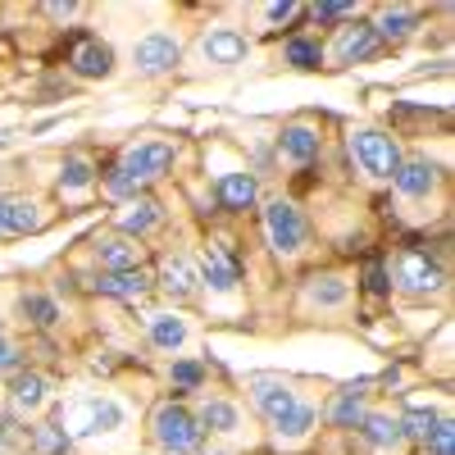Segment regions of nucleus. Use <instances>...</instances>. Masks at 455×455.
Returning <instances> with one entry per match:
<instances>
[{"mask_svg": "<svg viewBox=\"0 0 455 455\" xmlns=\"http://www.w3.org/2000/svg\"><path fill=\"white\" fill-rule=\"evenodd\" d=\"M46 14L51 19H73V14H78V5H46Z\"/></svg>", "mask_w": 455, "mask_h": 455, "instance_id": "42", "label": "nucleus"}, {"mask_svg": "<svg viewBox=\"0 0 455 455\" xmlns=\"http://www.w3.org/2000/svg\"><path fill=\"white\" fill-rule=\"evenodd\" d=\"M32 442L42 455H68V433L60 424H42V428H32Z\"/></svg>", "mask_w": 455, "mask_h": 455, "instance_id": "31", "label": "nucleus"}, {"mask_svg": "<svg viewBox=\"0 0 455 455\" xmlns=\"http://www.w3.org/2000/svg\"><path fill=\"white\" fill-rule=\"evenodd\" d=\"M156 223H160V205H156V201H132V205H128V214L119 219L124 237H141V233H150Z\"/></svg>", "mask_w": 455, "mask_h": 455, "instance_id": "22", "label": "nucleus"}, {"mask_svg": "<svg viewBox=\"0 0 455 455\" xmlns=\"http://www.w3.org/2000/svg\"><path fill=\"white\" fill-rule=\"evenodd\" d=\"M201 424H205L210 433H237V428H242V414H237V405H228V401H205Z\"/></svg>", "mask_w": 455, "mask_h": 455, "instance_id": "26", "label": "nucleus"}, {"mask_svg": "<svg viewBox=\"0 0 455 455\" xmlns=\"http://www.w3.org/2000/svg\"><path fill=\"white\" fill-rule=\"evenodd\" d=\"M28 446V433L14 428V424H0V455H19Z\"/></svg>", "mask_w": 455, "mask_h": 455, "instance_id": "36", "label": "nucleus"}, {"mask_svg": "<svg viewBox=\"0 0 455 455\" xmlns=\"http://www.w3.org/2000/svg\"><path fill=\"white\" fill-rule=\"evenodd\" d=\"M319 146H323V137L315 128H306V124L283 128V137H278V150H283L287 160H296V164H310L319 156Z\"/></svg>", "mask_w": 455, "mask_h": 455, "instance_id": "13", "label": "nucleus"}, {"mask_svg": "<svg viewBox=\"0 0 455 455\" xmlns=\"http://www.w3.org/2000/svg\"><path fill=\"white\" fill-rule=\"evenodd\" d=\"M378 46V36H373V28L369 23H351V28H341V36H337V64H355V60H364L369 51Z\"/></svg>", "mask_w": 455, "mask_h": 455, "instance_id": "17", "label": "nucleus"}, {"mask_svg": "<svg viewBox=\"0 0 455 455\" xmlns=\"http://www.w3.org/2000/svg\"><path fill=\"white\" fill-rule=\"evenodd\" d=\"M283 60H287V64H296V68H319L323 46H319V42H310V36H291L287 51H283Z\"/></svg>", "mask_w": 455, "mask_h": 455, "instance_id": "27", "label": "nucleus"}, {"mask_svg": "<svg viewBox=\"0 0 455 455\" xmlns=\"http://www.w3.org/2000/svg\"><path fill=\"white\" fill-rule=\"evenodd\" d=\"M214 196H219L223 210H251L255 196H259V187H255L251 173H223V178L214 182Z\"/></svg>", "mask_w": 455, "mask_h": 455, "instance_id": "12", "label": "nucleus"}, {"mask_svg": "<svg viewBox=\"0 0 455 455\" xmlns=\"http://www.w3.org/2000/svg\"><path fill=\"white\" fill-rule=\"evenodd\" d=\"M396 424H401V437H419V442H424V437L437 428V414H433V410H410L405 419H396Z\"/></svg>", "mask_w": 455, "mask_h": 455, "instance_id": "33", "label": "nucleus"}, {"mask_svg": "<svg viewBox=\"0 0 455 455\" xmlns=\"http://www.w3.org/2000/svg\"><path fill=\"white\" fill-rule=\"evenodd\" d=\"M351 156H355V164H360L369 178H396V169H401L396 141H392L387 132H373V128H364V132L351 137Z\"/></svg>", "mask_w": 455, "mask_h": 455, "instance_id": "2", "label": "nucleus"}, {"mask_svg": "<svg viewBox=\"0 0 455 455\" xmlns=\"http://www.w3.org/2000/svg\"><path fill=\"white\" fill-rule=\"evenodd\" d=\"M105 192H109V196H137V192H141V182H132L119 164H114V169L105 173Z\"/></svg>", "mask_w": 455, "mask_h": 455, "instance_id": "34", "label": "nucleus"}, {"mask_svg": "<svg viewBox=\"0 0 455 455\" xmlns=\"http://www.w3.org/2000/svg\"><path fill=\"white\" fill-rule=\"evenodd\" d=\"M173 156H178V150H173L169 141H137V146H128V150H124L119 169H124L132 182H156V178H164V173H169Z\"/></svg>", "mask_w": 455, "mask_h": 455, "instance_id": "5", "label": "nucleus"}, {"mask_svg": "<svg viewBox=\"0 0 455 455\" xmlns=\"http://www.w3.org/2000/svg\"><path fill=\"white\" fill-rule=\"evenodd\" d=\"M351 296V287L341 283V278H315V287H310V306H323V310H332V306H341V300Z\"/></svg>", "mask_w": 455, "mask_h": 455, "instance_id": "28", "label": "nucleus"}, {"mask_svg": "<svg viewBox=\"0 0 455 455\" xmlns=\"http://www.w3.org/2000/svg\"><path fill=\"white\" fill-rule=\"evenodd\" d=\"M60 428L68 437H96V433H114L124 428V405L109 401V396H83V401H68L60 410Z\"/></svg>", "mask_w": 455, "mask_h": 455, "instance_id": "1", "label": "nucleus"}, {"mask_svg": "<svg viewBox=\"0 0 455 455\" xmlns=\"http://www.w3.org/2000/svg\"><path fill=\"white\" fill-rule=\"evenodd\" d=\"M201 378H205V369H201V364H192V360L173 364V383H178V387H201Z\"/></svg>", "mask_w": 455, "mask_h": 455, "instance_id": "37", "label": "nucleus"}, {"mask_svg": "<svg viewBox=\"0 0 455 455\" xmlns=\"http://www.w3.org/2000/svg\"><path fill=\"white\" fill-rule=\"evenodd\" d=\"M92 164L87 160H68L64 164V178H60V192H87V187H92Z\"/></svg>", "mask_w": 455, "mask_h": 455, "instance_id": "32", "label": "nucleus"}, {"mask_svg": "<svg viewBox=\"0 0 455 455\" xmlns=\"http://www.w3.org/2000/svg\"><path fill=\"white\" fill-rule=\"evenodd\" d=\"M96 259L105 264L109 274H119V269H137V259H141V246L132 242V237H105V242H96Z\"/></svg>", "mask_w": 455, "mask_h": 455, "instance_id": "15", "label": "nucleus"}, {"mask_svg": "<svg viewBox=\"0 0 455 455\" xmlns=\"http://www.w3.org/2000/svg\"><path fill=\"white\" fill-rule=\"evenodd\" d=\"M10 401H14V410H42V405H46V378H42V373H23V378H14Z\"/></svg>", "mask_w": 455, "mask_h": 455, "instance_id": "21", "label": "nucleus"}, {"mask_svg": "<svg viewBox=\"0 0 455 455\" xmlns=\"http://www.w3.org/2000/svg\"><path fill=\"white\" fill-rule=\"evenodd\" d=\"M315 424H319V410H315L310 401H296V410L283 414V419L274 424V433H278L283 442H300V437H310Z\"/></svg>", "mask_w": 455, "mask_h": 455, "instance_id": "19", "label": "nucleus"}, {"mask_svg": "<svg viewBox=\"0 0 455 455\" xmlns=\"http://www.w3.org/2000/svg\"><path fill=\"white\" fill-rule=\"evenodd\" d=\"M178 42L169 32H146L141 42H137V51H132V64H137V73H146V78H160V73H169L173 64H178Z\"/></svg>", "mask_w": 455, "mask_h": 455, "instance_id": "7", "label": "nucleus"}, {"mask_svg": "<svg viewBox=\"0 0 455 455\" xmlns=\"http://www.w3.org/2000/svg\"><path fill=\"white\" fill-rule=\"evenodd\" d=\"M68 68L78 73V78H109L114 73V51L105 42H96V36H83L78 51L68 55Z\"/></svg>", "mask_w": 455, "mask_h": 455, "instance_id": "10", "label": "nucleus"}, {"mask_svg": "<svg viewBox=\"0 0 455 455\" xmlns=\"http://www.w3.org/2000/svg\"><path fill=\"white\" fill-rule=\"evenodd\" d=\"M414 23H419V19H414V10H383V19L369 23V28H373V36H405Z\"/></svg>", "mask_w": 455, "mask_h": 455, "instance_id": "30", "label": "nucleus"}, {"mask_svg": "<svg viewBox=\"0 0 455 455\" xmlns=\"http://www.w3.org/2000/svg\"><path fill=\"white\" fill-rule=\"evenodd\" d=\"M96 291H105V296H119V300H141V296L150 291V278H146V269L137 264V269L105 274V278L96 283Z\"/></svg>", "mask_w": 455, "mask_h": 455, "instance_id": "14", "label": "nucleus"}, {"mask_svg": "<svg viewBox=\"0 0 455 455\" xmlns=\"http://www.w3.org/2000/svg\"><path fill=\"white\" fill-rule=\"evenodd\" d=\"M156 437L169 455H192L201 446V428L182 405H160L156 410Z\"/></svg>", "mask_w": 455, "mask_h": 455, "instance_id": "4", "label": "nucleus"}, {"mask_svg": "<svg viewBox=\"0 0 455 455\" xmlns=\"http://www.w3.org/2000/svg\"><path fill=\"white\" fill-rule=\"evenodd\" d=\"M364 287L373 291V296H383L392 283H387V274H383V264H369V274H364Z\"/></svg>", "mask_w": 455, "mask_h": 455, "instance_id": "38", "label": "nucleus"}, {"mask_svg": "<svg viewBox=\"0 0 455 455\" xmlns=\"http://www.w3.org/2000/svg\"><path fill=\"white\" fill-rule=\"evenodd\" d=\"M396 187H401V196H410V201H424V196H433V187H437V169L433 164H401L396 169Z\"/></svg>", "mask_w": 455, "mask_h": 455, "instance_id": "18", "label": "nucleus"}, {"mask_svg": "<svg viewBox=\"0 0 455 455\" xmlns=\"http://www.w3.org/2000/svg\"><path fill=\"white\" fill-rule=\"evenodd\" d=\"M14 364H19V351L10 347L5 337H0V369H14Z\"/></svg>", "mask_w": 455, "mask_h": 455, "instance_id": "41", "label": "nucleus"}, {"mask_svg": "<svg viewBox=\"0 0 455 455\" xmlns=\"http://www.w3.org/2000/svg\"><path fill=\"white\" fill-rule=\"evenodd\" d=\"M19 310L36 323V328H51V323H60V306H55V300L51 296H23L19 300Z\"/></svg>", "mask_w": 455, "mask_h": 455, "instance_id": "29", "label": "nucleus"}, {"mask_svg": "<svg viewBox=\"0 0 455 455\" xmlns=\"http://www.w3.org/2000/svg\"><path fill=\"white\" fill-rule=\"evenodd\" d=\"M160 287L173 296V300H187L196 291V269H192V259L187 255H169L164 259V269H160Z\"/></svg>", "mask_w": 455, "mask_h": 455, "instance_id": "16", "label": "nucleus"}, {"mask_svg": "<svg viewBox=\"0 0 455 455\" xmlns=\"http://www.w3.org/2000/svg\"><path fill=\"white\" fill-rule=\"evenodd\" d=\"M150 341H156L160 351H178L187 341V323L178 315H156V319H150Z\"/></svg>", "mask_w": 455, "mask_h": 455, "instance_id": "23", "label": "nucleus"}, {"mask_svg": "<svg viewBox=\"0 0 455 455\" xmlns=\"http://www.w3.org/2000/svg\"><path fill=\"white\" fill-rule=\"evenodd\" d=\"M392 278L414 291V296H428V291H442V269H437V259H428L424 251H401L396 264H392Z\"/></svg>", "mask_w": 455, "mask_h": 455, "instance_id": "6", "label": "nucleus"}, {"mask_svg": "<svg viewBox=\"0 0 455 455\" xmlns=\"http://www.w3.org/2000/svg\"><path fill=\"white\" fill-rule=\"evenodd\" d=\"M246 51H251V42L237 32V28H214V32H205L201 36V55L210 60V64H219V68H228V64H242L246 60Z\"/></svg>", "mask_w": 455, "mask_h": 455, "instance_id": "9", "label": "nucleus"}, {"mask_svg": "<svg viewBox=\"0 0 455 455\" xmlns=\"http://www.w3.org/2000/svg\"><path fill=\"white\" fill-rule=\"evenodd\" d=\"M451 437H455V433H451V424H446V419H437V428L424 437L428 455H451Z\"/></svg>", "mask_w": 455, "mask_h": 455, "instance_id": "35", "label": "nucleus"}, {"mask_svg": "<svg viewBox=\"0 0 455 455\" xmlns=\"http://www.w3.org/2000/svg\"><path fill=\"white\" fill-rule=\"evenodd\" d=\"M296 14H300V5H269V10H264V19H269V23H287Z\"/></svg>", "mask_w": 455, "mask_h": 455, "instance_id": "40", "label": "nucleus"}, {"mask_svg": "<svg viewBox=\"0 0 455 455\" xmlns=\"http://www.w3.org/2000/svg\"><path fill=\"white\" fill-rule=\"evenodd\" d=\"M201 264H205V283H210L214 291H233V287H237V278H242L237 255L228 251L223 242H210V246H205V255H201Z\"/></svg>", "mask_w": 455, "mask_h": 455, "instance_id": "11", "label": "nucleus"}, {"mask_svg": "<svg viewBox=\"0 0 455 455\" xmlns=\"http://www.w3.org/2000/svg\"><path fill=\"white\" fill-rule=\"evenodd\" d=\"M264 233H269V246L278 255H296L300 246H306L310 228H306V219H300V210L291 201H274L269 210H264Z\"/></svg>", "mask_w": 455, "mask_h": 455, "instance_id": "3", "label": "nucleus"}, {"mask_svg": "<svg viewBox=\"0 0 455 455\" xmlns=\"http://www.w3.org/2000/svg\"><path fill=\"white\" fill-rule=\"evenodd\" d=\"M0 237H10L5 233V196H0Z\"/></svg>", "mask_w": 455, "mask_h": 455, "instance_id": "43", "label": "nucleus"}, {"mask_svg": "<svg viewBox=\"0 0 455 455\" xmlns=\"http://www.w3.org/2000/svg\"><path fill=\"white\" fill-rule=\"evenodd\" d=\"M328 419H332L337 428H355V424L364 419V383L341 392V396L332 401V410H328Z\"/></svg>", "mask_w": 455, "mask_h": 455, "instance_id": "20", "label": "nucleus"}, {"mask_svg": "<svg viewBox=\"0 0 455 455\" xmlns=\"http://www.w3.org/2000/svg\"><path fill=\"white\" fill-rule=\"evenodd\" d=\"M36 228H42L36 205L19 201V196H5V233H36Z\"/></svg>", "mask_w": 455, "mask_h": 455, "instance_id": "24", "label": "nucleus"}, {"mask_svg": "<svg viewBox=\"0 0 455 455\" xmlns=\"http://www.w3.org/2000/svg\"><path fill=\"white\" fill-rule=\"evenodd\" d=\"M251 401H255V410L264 414L269 424H278L283 414H291L296 410V392L283 383V378H251Z\"/></svg>", "mask_w": 455, "mask_h": 455, "instance_id": "8", "label": "nucleus"}, {"mask_svg": "<svg viewBox=\"0 0 455 455\" xmlns=\"http://www.w3.org/2000/svg\"><path fill=\"white\" fill-rule=\"evenodd\" d=\"M360 433H364L369 446H396V442H401V424L387 419V414H364V419H360Z\"/></svg>", "mask_w": 455, "mask_h": 455, "instance_id": "25", "label": "nucleus"}, {"mask_svg": "<svg viewBox=\"0 0 455 455\" xmlns=\"http://www.w3.org/2000/svg\"><path fill=\"white\" fill-rule=\"evenodd\" d=\"M310 14H315L319 23H332V19H351L355 10H351V5H315Z\"/></svg>", "mask_w": 455, "mask_h": 455, "instance_id": "39", "label": "nucleus"}]
</instances>
